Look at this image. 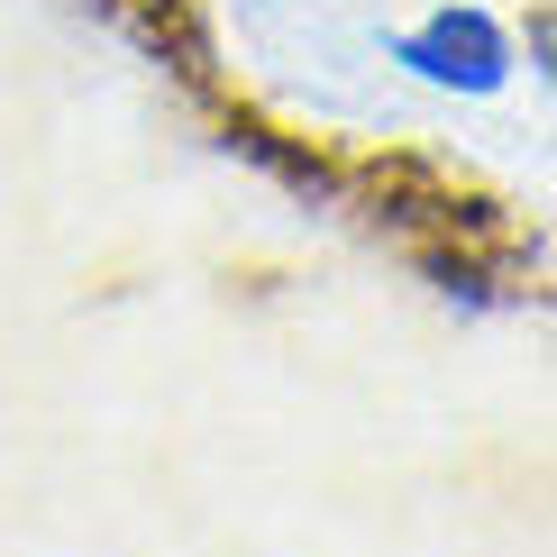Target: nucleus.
<instances>
[{"label": "nucleus", "instance_id": "f257e3e1", "mask_svg": "<svg viewBox=\"0 0 557 557\" xmlns=\"http://www.w3.org/2000/svg\"><path fill=\"white\" fill-rule=\"evenodd\" d=\"M393 64H403L411 83H430V91L494 101V91L512 83V37H503V18L475 10V0H438L430 18H411V28L393 37Z\"/></svg>", "mask_w": 557, "mask_h": 557}]
</instances>
